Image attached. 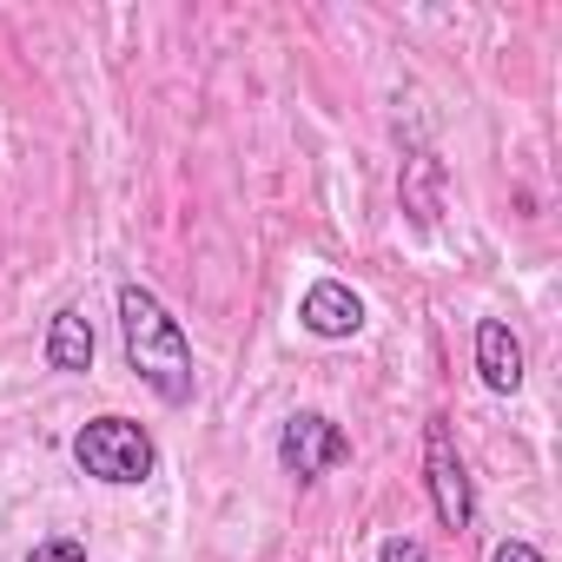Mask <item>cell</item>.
<instances>
[{"mask_svg": "<svg viewBox=\"0 0 562 562\" xmlns=\"http://www.w3.org/2000/svg\"><path fill=\"white\" fill-rule=\"evenodd\" d=\"M490 562H542V549L536 542H522V536H509V542H496V555Z\"/></svg>", "mask_w": 562, "mask_h": 562, "instance_id": "cell-11", "label": "cell"}, {"mask_svg": "<svg viewBox=\"0 0 562 562\" xmlns=\"http://www.w3.org/2000/svg\"><path fill=\"white\" fill-rule=\"evenodd\" d=\"M93 318L80 312V305H60L54 312V325H47V371H60V378H80V371H93Z\"/></svg>", "mask_w": 562, "mask_h": 562, "instance_id": "cell-7", "label": "cell"}, {"mask_svg": "<svg viewBox=\"0 0 562 562\" xmlns=\"http://www.w3.org/2000/svg\"><path fill=\"white\" fill-rule=\"evenodd\" d=\"M120 338H126L133 378H139L159 404H192V391H199L192 338H186V325L159 305V292L133 285V278L120 285Z\"/></svg>", "mask_w": 562, "mask_h": 562, "instance_id": "cell-1", "label": "cell"}, {"mask_svg": "<svg viewBox=\"0 0 562 562\" xmlns=\"http://www.w3.org/2000/svg\"><path fill=\"white\" fill-rule=\"evenodd\" d=\"M378 562H430V549H424L417 536H384V549H378Z\"/></svg>", "mask_w": 562, "mask_h": 562, "instance_id": "cell-10", "label": "cell"}, {"mask_svg": "<svg viewBox=\"0 0 562 562\" xmlns=\"http://www.w3.org/2000/svg\"><path fill=\"white\" fill-rule=\"evenodd\" d=\"M278 463H285L299 483H318L325 470L351 463V437H345L325 411H292L285 430H278Z\"/></svg>", "mask_w": 562, "mask_h": 562, "instance_id": "cell-4", "label": "cell"}, {"mask_svg": "<svg viewBox=\"0 0 562 562\" xmlns=\"http://www.w3.org/2000/svg\"><path fill=\"white\" fill-rule=\"evenodd\" d=\"M424 483H430V509L443 529H470L476 516V490H470V470L457 457V437H450V417H430L424 424Z\"/></svg>", "mask_w": 562, "mask_h": 562, "instance_id": "cell-3", "label": "cell"}, {"mask_svg": "<svg viewBox=\"0 0 562 562\" xmlns=\"http://www.w3.org/2000/svg\"><path fill=\"white\" fill-rule=\"evenodd\" d=\"M476 378H483V391H496V397L522 391V345H516V331H509L503 318H483V325H476Z\"/></svg>", "mask_w": 562, "mask_h": 562, "instance_id": "cell-6", "label": "cell"}, {"mask_svg": "<svg viewBox=\"0 0 562 562\" xmlns=\"http://www.w3.org/2000/svg\"><path fill=\"white\" fill-rule=\"evenodd\" d=\"M299 325L312 331V338H358L364 331V299L345 285V278H318V285L299 299Z\"/></svg>", "mask_w": 562, "mask_h": 562, "instance_id": "cell-5", "label": "cell"}, {"mask_svg": "<svg viewBox=\"0 0 562 562\" xmlns=\"http://www.w3.org/2000/svg\"><path fill=\"white\" fill-rule=\"evenodd\" d=\"M27 562H87V542L80 536H47L27 549Z\"/></svg>", "mask_w": 562, "mask_h": 562, "instance_id": "cell-9", "label": "cell"}, {"mask_svg": "<svg viewBox=\"0 0 562 562\" xmlns=\"http://www.w3.org/2000/svg\"><path fill=\"white\" fill-rule=\"evenodd\" d=\"M74 463H80L87 476H100V483L133 490V483H146V476L159 470V450H153V437H146L133 417L106 411V417L80 424V437H74Z\"/></svg>", "mask_w": 562, "mask_h": 562, "instance_id": "cell-2", "label": "cell"}, {"mask_svg": "<svg viewBox=\"0 0 562 562\" xmlns=\"http://www.w3.org/2000/svg\"><path fill=\"white\" fill-rule=\"evenodd\" d=\"M404 212H411L417 232L437 225V212H443V159L437 153H411L404 159Z\"/></svg>", "mask_w": 562, "mask_h": 562, "instance_id": "cell-8", "label": "cell"}]
</instances>
